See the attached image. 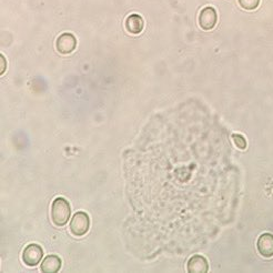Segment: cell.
Returning a JSON list of instances; mask_svg holds the SVG:
<instances>
[{"label":"cell","mask_w":273,"mask_h":273,"mask_svg":"<svg viewBox=\"0 0 273 273\" xmlns=\"http://www.w3.org/2000/svg\"><path fill=\"white\" fill-rule=\"evenodd\" d=\"M43 256V250L38 244H29L23 252V261L26 265L36 266L40 263Z\"/></svg>","instance_id":"obj_3"},{"label":"cell","mask_w":273,"mask_h":273,"mask_svg":"<svg viewBox=\"0 0 273 273\" xmlns=\"http://www.w3.org/2000/svg\"><path fill=\"white\" fill-rule=\"evenodd\" d=\"M232 139H233L234 145L237 146V148L241 149V150H244L245 148H247V140H245V138L243 135H241V134H232Z\"/></svg>","instance_id":"obj_11"},{"label":"cell","mask_w":273,"mask_h":273,"mask_svg":"<svg viewBox=\"0 0 273 273\" xmlns=\"http://www.w3.org/2000/svg\"><path fill=\"white\" fill-rule=\"evenodd\" d=\"M217 24V12L215 8L206 7L201 10L199 16V25L202 29L211 30Z\"/></svg>","instance_id":"obj_5"},{"label":"cell","mask_w":273,"mask_h":273,"mask_svg":"<svg viewBox=\"0 0 273 273\" xmlns=\"http://www.w3.org/2000/svg\"><path fill=\"white\" fill-rule=\"evenodd\" d=\"M62 262L57 255H48L42 261L40 269L45 273H57L61 269Z\"/></svg>","instance_id":"obj_8"},{"label":"cell","mask_w":273,"mask_h":273,"mask_svg":"<svg viewBox=\"0 0 273 273\" xmlns=\"http://www.w3.org/2000/svg\"><path fill=\"white\" fill-rule=\"evenodd\" d=\"M258 247L259 253L263 258H272L273 256V234L271 233H263L261 234L258 239Z\"/></svg>","instance_id":"obj_6"},{"label":"cell","mask_w":273,"mask_h":273,"mask_svg":"<svg viewBox=\"0 0 273 273\" xmlns=\"http://www.w3.org/2000/svg\"><path fill=\"white\" fill-rule=\"evenodd\" d=\"M76 46H77V40H76L75 36L69 34V32L62 34L58 38L56 42L57 50L61 54L72 53L76 49Z\"/></svg>","instance_id":"obj_4"},{"label":"cell","mask_w":273,"mask_h":273,"mask_svg":"<svg viewBox=\"0 0 273 273\" xmlns=\"http://www.w3.org/2000/svg\"><path fill=\"white\" fill-rule=\"evenodd\" d=\"M0 63H2V68H0V74H4L5 73V70H6V59H5V57L3 56H0Z\"/></svg>","instance_id":"obj_12"},{"label":"cell","mask_w":273,"mask_h":273,"mask_svg":"<svg viewBox=\"0 0 273 273\" xmlns=\"http://www.w3.org/2000/svg\"><path fill=\"white\" fill-rule=\"evenodd\" d=\"M188 272L190 273H206L209 270V265H208V261L202 255H193L188 261Z\"/></svg>","instance_id":"obj_7"},{"label":"cell","mask_w":273,"mask_h":273,"mask_svg":"<svg viewBox=\"0 0 273 273\" xmlns=\"http://www.w3.org/2000/svg\"><path fill=\"white\" fill-rule=\"evenodd\" d=\"M72 209L69 202L63 198L54 199L51 204V219L58 227H63L70 219Z\"/></svg>","instance_id":"obj_1"},{"label":"cell","mask_w":273,"mask_h":273,"mask_svg":"<svg viewBox=\"0 0 273 273\" xmlns=\"http://www.w3.org/2000/svg\"><path fill=\"white\" fill-rule=\"evenodd\" d=\"M69 228L75 237L85 236L90 228L89 216L83 211L76 212L73 216V219L70 220Z\"/></svg>","instance_id":"obj_2"},{"label":"cell","mask_w":273,"mask_h":273,"mask_svg":"<svg viewBox=\"0 0 273 273\" xmlns=\"http://www.w3.org/2000/svg\"><path fill=\"white\" fill-rule=\"evenodd\" d=\"M144 19L141 16L133 14L130 15L125 20V28L130 32V34L138 35L144 29Z\"/></svg>","instance_id":"obj_9"},{"label":"cell","mask_w":273,"mask_h":273,"mask_svg":"<svg viewBox=\"0 0 273 273\" xmlns=\"http://www.w3.org/2000/svg\"><path fill=\"white\" fill-rule=\"evenodd\" d=\"M240 6L247 10H254L259 7L260 0H239Z\"/></svg>","instance_id":"obj_10"}]
</instances>
